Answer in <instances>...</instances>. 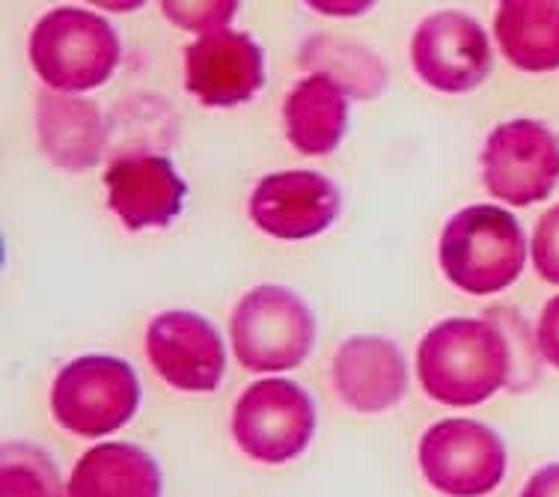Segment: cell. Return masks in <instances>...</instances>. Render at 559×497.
<instances>
[{"mask_svg": "<svg viewBox=\"0 0 559 497\" xmlns=\"http://www.w3.org/2000/svg\"><path fill=\"white\" fill-rule=\"evenodd\" d=\"M515 348L503 328L455 316L426 331L417 348V376L431 400L471 409L512 384Z\"/></svg>", "mask_w": 559, "mask_h": 497, "instance_id": "cell-1", "label": "cell"}, {"mask_svg": "<svg viewBox=\"0 0 559 497\" xmlns=\"http://www.w3.org/2000/svg\"><path fill=\"white\" fill-rule=\"evenodd\" d=\"M438 260L452 286L467 295H497L521 277L527 262L524 229L500 205H467L443 227Z\"/></svg>", "mask_w": 559, "mask_h": 497, "instance_id": "cell-2", "label": "cell"}, {"mask_svg": "<svg viewBox=\"0 0 559 497\" xmlns=\"http://www.w3.org/2000/svg\"><path fill=\"white\" fill-rule=\"evenodd\" d=\"M27 55L45 87L57 93H86L108 84L122 48L117 31L102 15L78 7H57L45 12L31 31Z\"/></svg>", "mask_w": 559, "mask_h": 497, "instance_id": "cell-3", "label": "cell"}, {"mask_svg": "<svg viewBox=\"0 0 559 497\" xmlns=\"http://www.w3.org/2000/svg\"><path fill=\"white\" fill-rule=\"evenodd\" d=\"M229 340L248 372H286L301 367L312 352L316 319L292 289L262 283L236 304Z\"/></svg>", "mask_w": 559, "mask_h": 497, "instance_id": "cell-4", "label": "cell"}, {"mask_svg": "<svg viewBox=\"0 0 559 497\" xmlns=\"http://www.w3.org/2000/svg\"><path fill=\"white\" fill-rule=\"evenodd\" d=\"M140 409V381L129 360L84 355L69 360L51 384L57 426L81 438H105L122 429Z\"/></svg>", "mask_w": 559, "mask_h": 497, "instance_id": "cell-5", "label": "cell"}, {"mask_svg": "<svg viewBox=\"0 0 559 497\" xmlns=\"http://www.w3.org/2000/svg\"><path fill=\"white\" fill-rule=\"evenodd\" d=\"M316 435V405L310 393L289 379L250 384L233 411L238 450L259 465H286L307 450Z\"/></svg>", "mask_w": 559, "mask_h": 497, "instance_id": "cell-6", "label": "cell"}, {"mask_svg": "<svg viewBox=\"0 0 559 497\" xmlns=\"http://www.w3.org/2000/svg\"><path fill=\"white\" fill-rule=\"evenodd\" d=\"M419 471L435 492L447 497L491 495L506 476V443L485 423H435L419 438Z\"/></svg>", "mask_w": 559, "mask_h": 497, "instance_id": "cell-7", "label": "cell"}, {"mask_svg": "<svg viewBox=\"0 0 559 497\" xmlns=\"http://www.w3.org/2000/svg\"><path fill=\"white\" fill-rule=\"evenodd\" d=\"M483 182L500 203H542L559 182V138L538 119L497 126L485 141Z\"/></svg>", "mask_w": 559, "mask_h": 497, "instance_id": "cell-8", "label": "cell"}, {"mask_svg": "<svg viewBox=\"0 0 559 497\" xmlns=\"http://www.w3.org/2000/svg\"><path fill=\"white\" fill-rule=\"evenodd\" d=\"M411 63L426 87L471 93L491 72V43L483 24L464 12H435L411 39Z\"/></svg>", "mask_w": 559, "mask_h": 497, "instance_id": "cell-9", "label": "cell"}, {"mask_svg": "<svg viewBox=\"0 0 559 497\" xmlns=\"http://www.w3.org/2000/svg\"><path fill=\"white\" fill-rule=\"evenodd\" d=\"M265 84V57L248 33H203L185 48V90L205 108H236Z\"/></svg>", "mask_w": 559, "mask_h": 497, "instance_id": "cell-10", "label": "cell"}, {"mask_svg": "<svg viewBox=\"0 0 559 497\" xmlns=\"http://www.w3.org/2000/svg\"><path fill=\"white\" fill-rule=\"evenodd\" d=\"M146 357L170 388L212 393L226 372V348L215 324L200 313L170 310L146 328Z\"/></svg>", "mask_w": 559, "mask_h": 497, "instance_id": "cell-11", "label": "cell"}, {"mask_svg": "<svg viewBox=\"0 0 559 497\" xmlns=\"http://www.w3.org/2000/svg\"><path fill=\"white\" fill-rule=\"evenodd\" d=\"M340 217V191L316 170H283L259 179L250 194V221L265 236L304 241L322 236Z\"/></svg>", "mask_w": 559, "mask_h": 497, "instance_id": "cell-12", "label": "cell"}, {"mask_svg": "<svg viewBox=\"0 0 559 497\" xmlns=\"http://www.w3.org/2000/svg\"><path fill=\"white\" fill-rule=\"evenodd\" d=\"M110 212L126 224V229L167 227L185 205L188 188L167 158L152 152L122 155L105 174Z\"/></svg>", "mask_w": 559, "mask_h": 497, "instance_id": "cell-13", "label": "cell"}, {"mask_svg": "<svg viewBox=\"0 0 559 497\" xmlns=\"http://www.w3.org/2000/svg\"><path fill=\"white\" fill-rule=\"evenodd\" d=\"M331 379L340 400L360 414H381L408 393L405 355L388 336H348L336 348Z\"/></svg>", "mask_w": 559, "mask_h": 497, "instance_id": "cell-14", "label": "cell"}, {"mask_svg": "<svg viewBox=\"0 0 559 497\" xmlns=\"http://www.w3.org/2000/svg\"><path fill=\"white\" fill-rule=\"evenodd\" d=\"M36 131L48 162L69 174L98 164L108 141L105 114L75 93H43L36 102Z\"/></svg>", "mask_w": 559, "mask_h": 497, "instance_id": "cell-15", "label": "cell"}, {"mask_svg": "<svg viewBox=\"0 0 559 497\" xmlns=\"http://www.w3.org/2000/svg\"><path fill=\"white\" fill-rule=\"evenodd\" d=\"M69 497H162V471L134 443H96L72 468Z\"/></svg>", "mask_w": 559, "mask_h": 497, "instance_id": "cell-16", "label": "cell"}, {"mask_svg": "<svg viewBox=\"0 0 559 497\" xmlns=\"http://www.w3.org/2000/svg\"><path fill=\"white\" fill-rule=\"evenodd\" d=\"M495 36L521 72H557L559 0H497Z\"/></svg>", "mask_w": 559, "mask_h": 497, "instance_id": "cell-17", "label": "cell"}, {"mask_svg": "<svg viewBox=\"0 0 559 497\" xmlns=\"http://www.w3.org/2000/svg\"><path fill=\"white\" fill-rule=\"evenodd\" d=\"M286 138L301 155H331L348 129V105L331 78L298 81L283 102Z\"/></svg>", "mask_w": 559, "mask_h": 497, "instance_id": "cell-18", "label": "cell"}, {"mask_svg": "<svg viewBox=\"0 0 559 497\" xmlns=\"http://www.w3.org/2000/svg\"><path fill=\"white\" fill-rule=\"evenodd\" d=\"M301 66L316 69V75L331 78L336 87L355 98H376L388 84V69L369 48L334 36H316L304 45Z\"/></svg>", "mask_w": 559, "mask_h": 497, "instance_id": "cell-19", "label": "cell"}, {"mask_svg": "<svg viewBox=\"0 0 559 497\" xmlns=\"http://www.w3.org/2000/svg\"><path fill=\"white\" fill-rule=\"evenodd\" d=\"M0 497H69V486L43 447L7 441L0 450Z\"/></svg>", "mask_w": 559, "mask_h": 497, "instance_id": "cell-20", "label": "cell"}, {"mask_svg": "<svg viewBox=\"0 0 559 497\" xmlns=\"http://www.w3.org/2000/svg\"><path fill=\"white\" fill-rule=\"evenodd\" d=\"M241 0H162L164 19L191 33H209L224 27L236 15Z\"/></svg>", "mask_w": 559, "mask_h": 497, "instance_id": "cell-21", "label": "cell"}, {"mask_svg": "<svg viewBox=\"0 0 559 497\" xmlns=\"http://www.w3.org/2000/svg\"><path fill=\"white\" fill-rule=\"evenodd\" d=\"M530 253H533V265L542 274V281L559 286V205L538 217Z\"/></svg>", "mask_w": 559, "mask_h": 497, "instance_id": "cell-22", "label": "cell"}, {"mask_svg": "<svg viewBox=\"0 0 559 497\" xmlns=\"http://www.w3.org/2000/svg\"><path fill=\"white\" fill-rule=\"evenodd\" d=\"M536 348L550 367L559 369V295H554L538 316Z\"/></svg>", "mask_w": 559, "mask_h": 497, "instance_id": "cell-23", "label": "cell"}, {"mask_svg": "<svg viewBox=\"0 0 559 497\" xmlns=\"http://www.w3.org/2000/svg\"><path fill=\"white\" fill-rule=\"evenodd\" d=\"M304 3L331 19H355V15H364L366 10H372L376 0H304Z\"/></svg>", "mask_w": 559, "mask_h": 497, "instance_id": "cell-24", "label": "cell"}, {"mask_svg": "<svg viewBox=\"0 0 559 497\" xmlns=\"http://www.w3.org/2000/svg\"><path fill=\"white\" fill-rule=\"evenodd\" d=\"M521 497H559V462L538 468L536 474L527 480Z\"/></svg>", "mask_w": 559, "mask_h": 497, "instance_id": "cell-25", "label": "cell"}, {"mask_svg": "<svg viewBox=\"0 0 559 497\" xmlns=\"http://www.w3.org/2000/svg\"><path fill=\"white\" fill-rule=\"evenodd\" d=\"M86 3H93L98 10H108V12H134L140 10L146 0H86Z\"/></svg>", "mask_w": 559, "mask_h": 497, "instance_id": "cell-26", "label": "cell"}]
</instances>
